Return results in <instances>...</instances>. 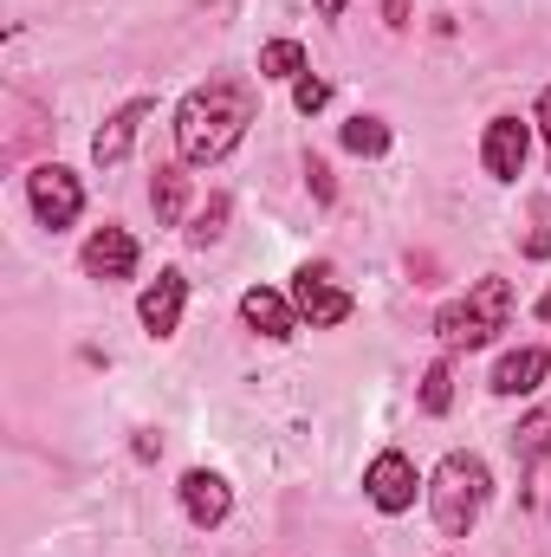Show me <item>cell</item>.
<instances>
[{
    "label": "cell",
    "mask_w": 551,
    "mask_h": 557,
    "mask_svg": "<svg viewBox=\"0 0 551 557\" xmlns=\"http://www.w3.org/2000/svg\"><path fill=\"white\" fill-rule=\"evenodd\" d=\"M247 124H254V91L247 85H201L175 111V149H182V162L208 169L247 137Z\"/></svg>",
    "instance_id": "6da1fadb"
},
{
    "label": "cell",
    "mask_w": 551,
    "mask_h": 557,
    "mask_svg": "<svg viewBox=\"0 0 551 557\" xmlns=\"http://www.w3.org/2000/svg\"><path fill=\"white\" fill-rule=\"evenodd\" d=\"M487 460L480 454H448L441 467H434V480H428V506H434V525L448 532V539H467L474 525H480V512H487Z\"/></svg>",
    "instance_id": "7a4b0ae2"
},
{
    "label": "cell",
    "mask_w": 551,
    "mask_h": 557,
    "mask_svg": "<svg viewBox=\"0 0 551 557\" xmlns=\"http://www.w3.org/2000/svg\"><path fill=\"white\" fill-rule=\"evenodd\" d=\"M506 318H513V285L506 278H480L467 298L434 311V337L448 350H480V344H493L506 331Z\"/></svg>",
    "instance_id": "3957f363"
},
{
    "label": "cell",
    "mask_w": 551,
    "mask_h": 557,
    "mask_svg": "<svg viewBox=\"0 0 551 557\" xmlns=\"http://www.w3.org/2000/svg\"><path fill=\"white\" fill-rule=\"evenodd\" d=\"M26 201H33V214H39V227H72L78 214H85V188H78V175L72 169H59V162H39L33 175H26Z\"/></svg>",
    "instance_id": "277c9868"
},
{
    "label": "cell",
    "mask_w": 551,
    "mask_h": 557,
    "mask_svg": "<svg viewBox=\"0 0 551 557\" xmlns=\"http://www.w3.org/2000/svg\"><path fill=\"white\" fill-rule=\"evenodd\" d=\"M415 486H421V480H415V460L396 454V447H383V454L370 460V473H364V493H370L377 512H409Z\"/></svg>",
    "instance_id": "5b68a950"
},
{
    "label": "cell",
    "mask_w": 551,
    "mask_h": 557,
    "mask_svg": "<svg viewBox=\"0 0 551 557\" xmlns=\"http://www.w3.org/2000/svg\"><path fill=\"white\" fill-rule=\"evenodd\" d=\"M292 298H298V318H311V331H331V324H344V318L357 311V298H351V292H338L325 267H298Z\"/></svg>",
    "instance_id": "8992f818"
},
{
    "label": "cell",
    "mask_w": 551,
    "mask_h": 557,
    "mask_svg": "<svg viewBox=\"0 0 551 557\" xmlns=\"http://www.w3.org/2000/svg\"><path fill=\"white\" fill-rule=\"evenodd\" d=\"M526 149H532V131L519 117H493L487 124V143H480V162L493 182H519L526 175Z\"/></svg>",
    "instance_id": "52a82bcc"
},
{
    "label": "cell",
    "mask_w": 551,
    "mask_h": 557,
    "mask_svg": "<svg viewBox=\"0 0 551 557\" xmlns=\"http://www.w3.org/2000/svg\"><path fill=\"white\" fill-rule=\"evenodd\" d=\"M182 305H188V278L175 273H156V285H143V298H137V318H143V331L149 337H169L175 324H182Z\"/></svg>",
    "instance_id": "ba28073f"
},
{
    "label": "cell",
    "mask_w": 551,
    "mask_h": 557,
    "mask_svg": "<svg viewBox=\"0 0 551 557\" xmlns=\"http://www.w3.org/2000/svg\"><path fill=\"white\" fill-rule=\"evenodd\" d=\"M182 512H188L201 532H215V525L234 512V493H228V480H221V473H208V467L182 473Z\"/></svg>",
    "instance_id": "9c48e42d"
},
{
    "label": "cell",
    "mask_w": 551,
    "mask_h": 557,
    "mask_svg": "<svg viewBox=\"0 0 551 557\" xmlns=\"http://www.w3.org/2000/svg\"><path fill=\"white\" fill-rule=\"evenodd\" d=\"M85 273L91 278H131L137 273V240L124 227H98L85 240Z\"/></svg>",
    "instance_id": "30bf717a"
},
{
    "label": "cell",
    "mask_w": 551,
    "mask_h": 557,
    "mask_svg": "<svg viewBox=\"0 0 551 557\" xmlns=\"http://www.w3.org/2000/svg\"><path fill=\"white\" fill-rule=\"evenodd\" d=\"M143 117H149V98H131L118 117H105V131L91 137V162H98V169H118V162L131 156V143H137Z\"/></svg>",
    "instance_id": "8fae6325"
},
{
    "label": "cell",
    "mask_w": 551,
    "mask_h": 557,
    "mask_svg": "<svg viewBox=\"0 0 551 557\" xmlns=\"http://www.w3.org/2000/svg\"><path fill=\"white\" fill-rule=\"evenodd\" d=\"M551 376V350H513V357H500V370H493V396H532L539 383Z\"/></svg>",
    "instance_id": "7c38bea8"
},
{
    "label": "cell",
    "mask_w": 551,
    "mask_h": 557,
    "mask_svg": "<svg viewBox=\"0 0 551 557\" xmlns=\"http://www.w3.org/2000/svg\"><path fill=\"white\" fill-rule=\"evenodd\" d=\"M241 318H247V324H254L260 337H273V344H279V337H292V331H298L292 305H285L279 292H267V285H254V292L241 298Z\"/></svg>",
    "instance_id": "4fadbf2b"
},
{
    "label": "cell",
    "mask_w": 551,
    "mask_h": 557,
    "mask_svg": "<svg viewBox=\"0 0 551 557\" xmlns=\"http://www.w3.org/2000/svg\"><path fill=\"white\" fill-rule=\"evenodd\" d=\"M149 208H156V227H175V221H182V208H188V175H182L175 162L156 169V182H149Z\"/></svg>",
    "instance_id": "5bb4252c"
},
{
    "label": "cell",
    "mask_w": 551,
    "mask_h": 557,
    "mask_svg": "<svg viewBox=\"0 0 551 557\" xmlns=\"http://www.w3.org/2000/svg\"><path fill=\"white\" fill-rule=\"evenodd\" d=\"M546 454H551V403L546 409H532V416L513 428V460H519V473H532Z\"/></svg>",
    "instance_id": "9a60e30c"
},
{
    "label": "cell",
    "mask_w": 551,
    "mask_h": 557,
    "mask_svg": "<svg viewBox=\"0 0 551 557\" xmlns=\"http://www.w3.org/2000/svg\"><path fill=\"white\" fill-rule=\"evenodd\" d=\"M421 409H428V416H448V409H454V363H448V357L421 370Z\"/></svg>",
    "instance_id": "2e32d148"
},
{
    "label": "cell",
    "mask_w": 551,
    "mask_h": 557,
    "mask_svg": "<svg viewBox=\"0 0 551 557\" xmlns=\"http://www.w3.org/2000/svg\"><path fill=\"white\" fill-rule=\"evenodd\" d=\"M305 72V46L298 39H267L260 46V78H298Z\"/></svg>",
    "instance_id": "e0dca14e"
},
{
    "label": "cell",
    "mask_w": 551,
    "mask_h": 557,
    "mask_svg": "<svg viewBox=\"0 0 551 557\" xmlns=\"http://www.w3.org/2000/svg\"><path fill=\"white\" fill-rule=\"evenodd\" d=\"M344 149H351V156H383V149H390V124H383V117H351V124H344Z\"/></svg>",
    "instance_id": "ac0fdd59"
},
{
    "label": "cell",
    "mask_w": 551,
    "mask_h": 557,
    "mask_svg": "<svg viewBox=\"0 0 551 557\" xmlns=\"http://www.w3.org/2000/svg\"><path fill=\"white\" fill-rule=\"evenodd\" d=\"M228 208H234L228 195H208V208L195 214V227H188V240H195V247H208V240H221V227H228Z\"/></svg>",
    "instance_id": "d6986e66"
},
{
    "label": "cell",
    "mask_w": 551,
    "mask_h": 557,
    "mask_svg": "<svg viewBox=\"0 0 551 557\" xmlns=\"http://www.w3.org/2000/svg\"><path fill=\"white\" fill-rule=\"evenodd\" d=\"M292 104H298V111H305V117H311V111H325V104H331V85H325V78H311V72H305V78H298V85H292Z\"/></svg>",
    "instance_id": "ffe728a7"
},
{
    "label": "cell",
    "mask_w": 551,
    "mask_h": 557,
    "mask_svg": "<svg viewBox=\"0 0 551 557\" xmlns=\"http://www.w3.org/2000/svg\"><path fill=\"white\" fill-rule=\"evenodd\" d=\"M305 175H311V195H318V201H331V195H338V188H331V169H325V162H311Z\"/></svg>",
    "instance_id": "44dd1931"
},
{
    "label": "cell",
    "mask_w": 551,
    "mask_h": 557,
    "mask_svg": "<svg viewBox=\"0 0 551 557\" xmlns=\"http://www.w3.org/2000/svg\"><path fill=\"white\" fill-rule=\"evenodd\" d=\"M526 260H551V234L539 227V234H526Z\"/></svg>",
    "instance_id": "7402d4cb"
},
{
    "label": "cell",
    "mask_w": 551,
    "mask_h": 557,
    "mask_svg": "<svg viewBox=\"0 0 551 557\" xmlns=\"http://www.w3.org/2000/svg\"><path fill=\"white\" fill-rule=\"evenodd\" d=\"M539 131H546V149H551V85L539 91Z\"/></svg>",
    "instance_id": "603a6c76"
},
{
    "label": "cell",
    "mask_w": 551,
    "mask_h": 557,
    "mask_svg": "<svg viewBox=\"0 0 551 557\" xmlns=\"http://www.w3.org/2000/svg\"><path fill=\"white\" fill-rule=\"evenodd\" d=\"M311 7H318V20H338V13H344L351 0H311Z\"/></svg>",
    "instance_id": "cb8c5ba5"
},
{
    "label": "cell",
    "mask_w": 551,
    "mask_h": 557,
    "mask_svg": "<svg viewBox=\"0 0 551 557\" xmlns=\"http://www.w3.org/2000/svg\"><path fill=\"white\" fill-rule=\"evenodd\" d=\"M390 26H409V0H390Z\"/></svg>",
    "instance_id": "d4e9b609"
}]
</instances>
